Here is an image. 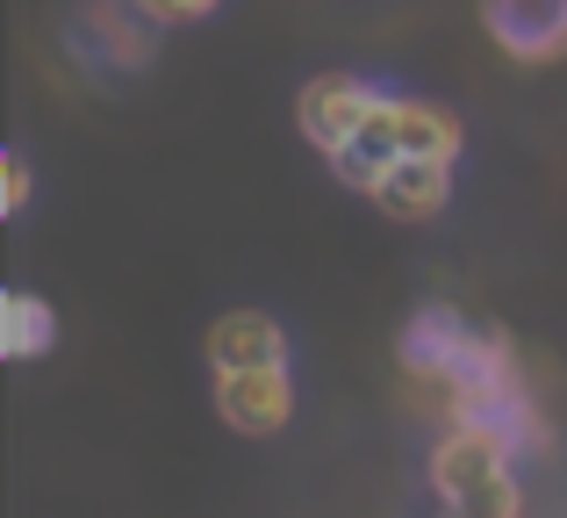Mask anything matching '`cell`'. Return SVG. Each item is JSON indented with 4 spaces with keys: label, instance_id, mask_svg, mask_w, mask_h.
Instances as JSON below:
<instances>
[{
    "label": "cell",
    "instance_id": "9",
    "mask_svg": "<svg viewBox=\"0 0 567 518\" xmlns=\"http://www.w3.org/2000/svg\"><path fill=\"white\" fill-rule=\"evenodd\" d=\"M58 346V309L37 288H8L0 295V353L8 360H43Z\"/></svg>",
    "mask_w": 567,
    "mask_h": 518
},
{
    "label": "cell",
    "instance_id": "12",
    "mask_svg": "<svg viewBox=\"0 0 567 518\" xmlns=\"http://www.w3.org/2000/svg\"><path fill=\"white\" fill-rule=\"evenodd\" d=\"M29 195H37V173H29V159H22V152H8V159H0V210L22 216V210H29Z\"/></svg>",
    "mask_w": 567,
    "mask_h": 518
},
{
    "label": "cell",
    "instance_id": "2",
    "mask_svg": "<svg viewBox=\"0 0 567 518\" xmlns=\"http://www.w3.org/2000/svg\"><path fill=\"white\" fill-rule=\"evenodd\" d=\"M360 144L381 159V166H395V159H460L467 123H460V109H445V101H431V94H402V87H388L374 123L360 130Z\"/></svg>",
    "mask_w": 567,
    "mask_h": 518
},
{
    "label": "cell",
    "instance_id": "4",
    "mask_svg": "<svg viewBox=\"0 0 567 518\" xmlns=\"http://www.w3.org/2000/svg\"><path fill=\"white\" fill-rule=\"evenodd\" d=\"M216 418L245 439H274L295 418V367H237L216 375Z\"/></svg>",
    "mask_w": 567,
    "mask_h": 518
},
{
    "label": "cell",
    "instance_id": "6",
    "mask_svg": "<svg viewBox=\"0 0 567 518\" xmlns=\"http://www.w3.org/2000/svg\"><path fill=\"white\" fill-rule=\"evenodd\" d=\"M367 202L395 224H439L445 202H453V159H395Z\"/></svg>",
    "mask_w": 567,
    "mask_h": 518
},
{
    "label": "cell",
    "instance_id": "7",
    "mask_svg": "<svg viewBox=\"0 0 567 518\" xmlns=\"http://www.w3.org/2000/svg\"><path fill=\"white\" fill-rule=\"evenodd\" d=\"M208 367L237 375V367H288V332L266 309H223L208 324Z\"/></svg>",
    "mask_w": 567,
    "mask_h": 518
},
{
    "label": "cell",
    "instance_id": "1",
    "mask_svg": "<svg viewBox=\"0 0 567 518\" xmlns=\"http://www.w3.org/2000/svg\"><path fill=\"white\" fill-rule=\"evenodd\" d=\"M517 447H511V433L503 425H488V418H474V425H445L439 439H431V490H439V505L445 511H467V505H482L488 490H496L503 476H517Z\"/></svg>",
    "mask_w": 567,
    "mask_h": 518
},
{
    "label": "cell",
    "instance_id": "5",
    "mask_svg": "<svg viewBox=\"0 0 567 518\" xmlns=\"http://www.w3.org/2000/svg\"><path fill=\"white\" fill-rule=\"evenodd\" d=\"M482 29L517 65H554V58H567V0H482Z\"/></svg>",
    "mask_w": 567,
    "mask_h": 518
},
{
    "label": "cell",
    "instance_id": "13",
    "mask_svg": "<svg viewBox=\"0 0 567 518\" xmlns=\"http://www.w3.org/2000/svg\"><path fill=\"white\" fill-rule=\"evenodd\" d=\"M445 518H453V511H445Z\"/></svg>",
    "mask_w": 567,
    "mask_h": 518
},
{
    "label": "cell",
    "instance_id": "8",
    "mask_svg": "<svg viewBox=\"0 0 567 518\" xmlns=\"http://www.w3.org/2000/svg\"><path fill=\"white\" fill-rule=\"evenodd\" d=\"M80 37H101V58H109V65H144L152 43H158V22L137 14L130 0H86Z\"/></svg>",
    "mask_w": 567,
    "mask_h": 518
},
{
    "label": "cell",
    "instance_id": "10",
    "mask_svg": "<svg viewBox=\"0 0 567 518\" xmlns=\"http://www.w3.org/2000/svg\"><path fill=\"white\" fill-rule=\"evenodd\" d=\"M137 14H152L158 29H187V22H208V14L223 8V0H130Z\"/></svg>",
    "mask_w": 567,
    "mask_h": 518
},
{
    "label": "cell",
    "instance_id": "11",
    "mask_svg": "<svg viewBox=\"0 0 567 518\" xmlns=\"http://www.w3.org/2000/svg\"><path fill=\"white\" fill-rule=\"evenodd\" d=\"M532 511V497H525V476H503L496 490L482 497V505H467L460 518H525Z\"/></svg>",
    "mask_w": 567,
    "mask_h": 518
},
{
    "label": "cell",
    "instance_id": "3",
    "mask_svg": "<svg viewBox=\"0 0 567 518\" xmlns=\"http://www.w3.org/2000/svg\"><path fill=\"white\" fill-rule=\"evenodd\" d=\"M388 87L374 72H352V65H331L317 72V80H302V94H295V123H302V138L317 144L323 159H338L346 144H360V130L374 123Z\"/></svg>",
    "mask_w": 567,
    "mask_h": 518
}]
</instances>
